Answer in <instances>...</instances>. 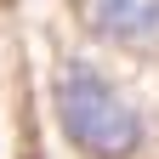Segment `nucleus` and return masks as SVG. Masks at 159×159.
Returning a JSON list of instances; mask_svg holds the SVG:
<instances>
[{
    "mask_svg": "<svg viewBox=\"0 0 159 159\" xmlns=\"http://www.w3.org/2000/svg\"><path fill=\"white\" fill-rule=\"evenodd\" d=\"M57 119L68 142L91 159H131L142 148V114L85 63H68L57 74Z\"/></svg>",
    "mask_w": 159,
    "mask_h": 159,
    "instance_id": "nucleus-1",
    "label": "nucleus"
},
{
    "mask_svg": "<svg viewBox=\"0 0 159 159\" xmlns=\"http://www.w3.org/2000/svg\"><path fill=\"white\" fill-rule=\"evenodd\" d=\"M80 17L97 40H131V46L159 40V0H80Z\"/></svg>",
    "mask_w": 159,
    "mask_h": 159,
    "instance_id": "nucleus-2",
    "label": "nucleus"
}]
</instances>
